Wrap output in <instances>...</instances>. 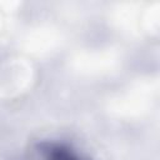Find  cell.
Returning <instances> with one entry per match:
<instances>
[{
    "label": "cell",
    "instance_id": "6da1fadb",
    "mask_svg": "<svg viewBox=\"0 0 160 160\" xmlns=\"http://www.w3.org/2000/svg\"><path fill=\"white\" fill-rule=\"evenodd\" d=\"M30 160H86L68 145L44 141L35 146Z\"/></svg>",
    "mask_w": 160,
    "mask_h": 160
}]
</instances>
